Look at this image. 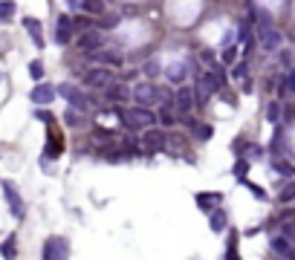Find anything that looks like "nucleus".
Returning <instances> with one entry per match:
<instances>
[{
    "mask_svg": "<svg viewBox=\"0 0 295 260\" xmlns=\"http://www.w3.org/2000/svg\"><path fill=\"white\" fill-rule=\"evenodd\" d=\"M229 223V217H226V208H214L211 211V231H223Z\"/></svg>",
    "mask_w": 295,
    "mask_h": 260,
    "instance_id": "412c9836",
    "label": "nucleus"
},
{
    "mask_svg": "<svg viewBox=\"0 0 295 260\" xmlns=\"http://www.w3.org/2000/svg\"><path fill=\"white\" fill-rule=\"evenodd\" d=\"M67 125H72V128H78V125H81V119L75 116V110H69V113H67Z\"/></svg>",
    "mask_w": 295,
    "mask_h": 260,
    "instance_id": "ea45409f",
    "label": "nucleus"
},
{
    "mask_svg": "<svg viewBox=\"0 0 295 260\" xmlns=\"http://www.w3.org/2000/svg\"><path fill=\"white\" fill-rule=\"evenodd\" d=\"M211 133H214V130H211V125H200V128H197V136H200L203 142H205V139H211Z\"/></svg>",
    "mask_w": 295,
    "mask_h": 260,
    "instance_id": "72a5a7b5",
    "label": "nucleus"
},
{
    "mask_svg": "<svg viewBox=\"0 0 295 260\" xmlns=\"http://www.w3.org/2000/svg\"><path fill=\"white\" fill-rule=\"evenodd\" d=\"M58 93H61V96H64L67 101H69V104L75 107V110H84V113H87V110L93 107L90 96H84V93H81V90H78L75 84H61V87H58Z\"/></svg>",
    "mask_w": 295,
    "mask_h": 260,
    "instance_id": "39448f33",
    "label": "nucleus"
},
{
    "mask_svg": "<svg viewBox=\"0 0 295 260\" xmlns=\"http://www.w3.org/2000/svg\"><path fill=\"white\" fill-rule=\"evenodd\" d=\"M84 15H104V0H81Z\"/></svg>",
    "mask_w": 295,
    "mask_h": 260,
    "instance_id": "b1692460",
    "label": "nucleus"
},
{
    "mask_svg": "<svg viewBox=\"0 0 295 260\" xmlns=\"http://www.w3.org/2000/svg\"><path fill=\"white\" fill-rule=\"evenodd\" d=\"M122 122L131 130H148V128H154L157 116L151 113V107H139V104H136V107H131V110L122 113Z\"/></svg>",
    "mask_w": 295,
    "mask_h": 260,
    "instance_id": "f03ea898",
    "label": "nucleus"
},
{
    "mask_svg": "<svg viewBox=\"0 0 295 260\" xmlns=\"http://www.w3.org/2000/svg\"><path fill=\"white\" fill-rule=\"evenodd\" d=\"M0 252H3V258H6V260L18 258V240H15V234H9V237H6V243H3V249H0Z\"/></svg>",
    "mask_w": 295,
    "mask_h": 260,
    "instance_id": "5701e85b",
    "label": "nucleus"
},
{
    "mask_svg": "<svg viewBox=\"0 0 295 260\" xmlns=\"http://www.w3.org/2000/svg\"><path fill=\"white\" fill-rule=\"evenodd\" d=\"M266 122H281V104L278 101H269V107H266Z\"/></svg>",
    "mask_w": 295,
    "mask_h": 260,
    "instance_id": "bb28decb",
    "label": "nucleus"
},
{
    "mask_svg": "<svg viewBox=\"0 0 295 260\" xmlns=\"http://www.w3.org/2000/svg\"><path fill=\"white\" fill-rule=\"evenodd\" d=\"M64 151V142L55 136V133H49V142H46V156H58Z\"/></svg>",
    "mask_w": 295,
    "mask_h": 260,
    "instance_id": "393cba45",
    "label": "nucleus"
},
{
    "mask_svg": "<svg viewBox=\"0 0 295 260\" xmlns=\"http://www.w3.org/2000/svg\"><path fill=\"white\" fill-rule=\"evenodd\" d=\"M191 107H194V90H188V87H180V90L174 93V110H177V116H185V113H191Z\"/></svg>",
    "mask_w": 295,
    "mask_h": 260,
    "instance_id": "9b49d317",
    "label": "nucleus"
},
{
    "mask_svg": "<svg viewBox=\"0 0 295 260\" xmlns=\"http://www.w3.org/2000/svg\"><path fill=\"white\" fill-rule=\"evenodd\" d=\"M168 78H171L174 84H177V81H182V78H185V66H182V64H174L171 69H168Z\"/></svg>",
    "mask_w": 295,
    "mask_h": 260,
    "instance_id": "c85d7f7f",
    "label": "nucleus"
},
{
    "mask_svg": "<svg viewBox=\"0 0 295 260\" xmlns=\"http://www.w3.org/2000/svg\"><path fill=\"white\" fill-rule=\"evenodd\" d=\"M101 46H104V38H101V32H96V29H87V32L78 38V49H81V52H87V55L98 52Z\"/></svg>",
    "mask_w": 295,
    "mask_h": 260,
    "instance_id": "9d476101",
    "label": "nucleus"
},
{
    "mask_svg": "<svg viewBox=\"0 0 295 260\" xmlns=\"http://www.w3.org/2000/svg\"><path fill=\"white\" fill-rule=\"evenodd\" d=\"M278 199H281V202H293V199H295V182H293V185H287V188L278 194Z\"/></svg>",
    "mask_w": 295,
    "mask_h": 260,
    "instance_id": "2f4dec72",
    "label": "nucleus"
},
{
    "mask_svg": "<svg viewBox=\"0 0 295 260\" xmlns=\"http://www.w3.org/2000/svg\"><path fill=\"white\" fill-rule=\"evenodd\" d=\"M69 38H72V18L61 15L58 23H55V41L58 43H69Z\"/></svg>",
    "mask_w": 295,
    "mask_h": 260,
    "instance_id": "4468645a",
    "label": "nucleus"
},
{
    "mask_svg": "<svg viewBox=\"0 0 295 260\" xmlns=\"http://www.w3.org/2000/svg\"><path fill=\"white\" fill-rule=\"evenodd\" d=\"M3 185V196H6V202H9V211L15 214V217H23V199H21V194L15 191V185L6 179V182H0Z\"/></svg>",
    "mask_w": 295,
    "mask_h": 260,
    "instance_id": "f8f14e48",
    "label": "nucleus"
},
{
    "mask_svg": "<svg viewBox=\"0 0 295 260\" xmlns=\"http://www.w3.org/2000/svg\"><path fill=\"white\" fill-rule=\"evenodd\" d=\"M72 26H81V29L87 32V29H90V18H75V21H72Z\"/></svg>",
    "mask_w": 295,
    "mask_h": 260,
    "instance_id": "58836bf2",
    "label": "nucleus"
},
{
    "mask_svg": "<svg viewBox=\"0 0 295 260\" xmlns=\"http://www.w3.org/2000/svg\"><path fill=\"white\" fill-rule=\"evenodd\" d=\"M55 93H58V90H52L49 84H38L32 93H29V98H32L35 104H49V101L55 98Z\"/></svg>",
    "mask_w": 295,
    "mask_h": 260,
    "instance_id": "2eb2a0df",
    "label": "nucleus"
},
{
    "mask_svg": "<svg viewBox=\"0 0 295 260\" xmlns=\"http://www.w3.org/2000/svg\"><path fill=\"white\" fill-rule=\"evenodd\" d=\"M197 205L203 211H214L220 208V194H197Z\"/></svg>",
    "mask_w": 295,
    "mask_h": 260,
    "instance_id": "aec40b11",
    "label": "nucleus"
},
{
    "mask_svg": "<svg viewBox=\"0 0 295 260\" xmlns=\"http://www.w3.org/2000/svg\"><path fill=\"white\" fill-rule=\"evenodd\" d=\"M29 75H32L35 81H41V78H44V64H41V61H32V64H29Z\"/></svg>",
    "mask_w": 295,
    "mask_h": 260,
    "instance_id": "7c9ffc66",
    "label": "nucleus"
},
{
    "mask_svg": "<svg viewBox=\"0 0 295 260\" xmlns=\"http://www.w3.org/2000/svg\"><path fill=\"white\" fill-rule=\"evenodd\" d=\"M243 185H246V188H249L255 196H258V199H263V196H266V194H263V188H258V185H255V182H249V179H243Z\"/></svg>",
    "mask_w": 295,
    "mask_h": 260,
    "instance_id": "c9c22d12",
    "label": "nucleus"
},
{
    "mask_svg": "<svg viewBox=\"0 0 295 260\" xmlns=\"http://www.w3.org/2000/svg\"><path fill=\"white\" fill-rule=\"evenodd\" d=\"M35 119H38V122H46V125H49V122H52V113H49V110H38V113H35Z\"/></svg>",
    "mask_w": 295,
    "mask_h": 260,
    "instance_id": "e433bc0d",
    "label": "nucleus"
},
{
    "mask_svg": "<svg viewBox=\"0 0 295 260\" xmlns=\"http://www.w3.org/2000/svg\"><path fill=\"white\" fill-rule=\"evenodd\" d=\"M246 168H249V162H246V159H240V162L234 165V176H243V173H246Z\"/></svg>",
    "mask_w": 295,
    "mask_h": 260,
    "instance_id": "4c0bfd02",
    "label": "nucleus"
},
{
    "mask_svg": "<svg viewBox=\"0 0 295 260\" xmlns=\"http://www.w3.org/2000/svg\"><path fill=\"white\" fill-rule=\"evenodd\" d=\"M159 125L162 128H174L177 125V110H174V104H159Z\"/></svg>",
    "mask_w": 295,
    "mask_h": 260,
    "instance_id": "a211bd4d",
    "label": "nucleus"
},
{
    "mask_svg": "<svg viewBox=\"0 0 295 260\" xmlns=\"http://www.w3.org/2000/svg\"><path fill=\"white\" fill-rule=\"evenodd\" d=\"M223 64H234L237 61V46H223Z\"/></svg>",
    "mask_w": 295,
    "mask_h": 260,
    "instance_id": "c756f323",
    "label": "nucleus"
},
{
    "mask_svg": "<svg viewBox=\"0 0 295 260\" xmlns=\"http://www.w3.org/2000/svg\"><path fill=\"white\" fill-rule=\"evenodd\" d=\"M113 78H110V69L107 66H90V69H84V75H81V84L84 87H96V90H104L107 84H110Z\"/></svg>",
    "mask_w": 295,
    "mask_h": 260,
    "instance_id": "20e7f679",
    "label": "nucleus"
},
{
    "mask_svg": "<svg viewBox=\"0 0 295 260\" xmlns=\"http://www.w3.org/2000/svg\"><path fill=\"white\" fill-rule=\"evenodd\" d=\"M269 246H272V252H275V255H281V258L293 255V249H295V246L287 240V237H284V234H275V237L269 240Z\"/></svg>",
    "mask_w": 295,
    "mask_h": 260,
    "instance_id": "dca6fc26",
    "label": "nucleus"
},
{
    "mask_svg": "<svg viewBox=\"0 0 295 260\" xmlns=\"http://www.w3.org/2000/svg\"><path fill=\"white\" fill-rule=\"evenodd\" d=\"M281 234L295 246V220H284V223H281Z\"/></svg>",
    "mask_w": 295,
    "mask_h": 260,
    "instance_id": "cd10ccee",
    "label": "nucleus"
},
{
    "mask_svg": "<svg viewBox=\"0 0 295 260\" xmlns=\"http://www.w3.org/2000/svg\"><path fill=\"white\" fill-rule=\"evenodd\" d=\"M23 26H26V32L32 35L35 46L41 49V46H44V29H41V23H38L35 18H23Z\"/></svg>",
    "mask_w": 295,
    "mask_h": 260,
    "instance_id": "f3484780",
    "label": "nucleus"
},
{
    "mask_svg": "<svg viewBox=\"0 0 295 260\" xmlns=\"http://www.w3.org/2000/svg\"><path fill=\"white\" fill-rule=\"evenodd\" d=\"M234 75H237V78H246V64H237V66H234Z\"/></svg>",
    "mask_w": 295,
    "mask_h": 260,
    "instance_id": "a19ab883",
    "label": "nucleus"
},
{
    "mask_svg": "<svg viewBox=\"0 0 295 260\" xmlns=\"http://www.w3.org/2000/svg\"><path fill=\"white\" fill-rule=\"evenodd\" d=\"M98 66H119L122 64V52H116V49H98L90 55Z\"/></svg>",
    "mask_w": 295,
    "mask_h": 260,
    "instance_id": "ddd939ff",
    "label": "nucleus"
},
{
    "mask_svg": "<svg viewBox=\"0 0 295 260\" xmlns=\"http://www.w3.org/2000/svg\"><path fill=\"white\" fill-rule=\"evenodd\" d=\"M104 98L113 101V104H125V101H131L133 98V90L125 84V81H110V84L104 87Z\"/></svg>",
    "mask_w": 295,
    "mask_h": 260,
    "instance_id": "0eeeda50",
    "label": "nucleus"
},
{
    "mask_svg": "<svg viewBox=\"0 0 295 260\" xmlns=\"http://www.w3.org/2000/svg\"><path fill=\"white\" fill-rule=\"evenodd\" d=\"M255 26H258V43H261L266 52H275V49H281L284 46V35L281 29L275 26V21H272V15L266 12V9H258V15H255Z\"/></svg>",
    "mask_w": 295,
    "mask_h": 260,
    "instance_id": "f257e3e1",
    "label": "nucleus"
},
{
    "mask_svg": "<svg viewBox=\"0 0 295 260\" xmlns=\"http://www.w3.org/2000/svg\"><path fill=\"white\" fill-rule=\"evenodd\" d=\"M44 260H69V243L64 237H49L44 243Z\"/></svg>",
    "mask_w": 295,
    "mask_h": 260,
    "instance_id": "423d86ee",
    "label": "nucleus"
},
{
    "mask_svg": "<svg viewBox=\"0 0 295 260\" xmlns=\"http://www.w3.org/2000/svg\"><path fill=\"white\" fill-rule=\"evenodd\" d=\"M220 90V81H217V75L211 72V69H203V75H200V84H197V96L200 101H205V98L211 96V93H217Z\"/></svg>",
    "mask_w": 295,
    "mask_h": 260,
    "instance_id": "1a4fd4ad",
    "label": "nucleus"
},
{
    "mask_svg": "<svg viewBox=\"0 0 295 260\" xmlns=\"http://www.w3.org/2000/svg\"><path fill=\"white\" fill-rule=\"evenodd\" d=\"M142 145H145L151 153H157V151H165V148H168V136H165L162 128H148L145 136H142Z\"/></svg>",
    "mask_w": 295,
    "mask_h": 260,
    "instance_id": "6e6552de",
    "label": "nucleus"
},
{
    "mask_svg": "<svg viewBox=\"0 0 295 260\" xmlns=\"http://www.w3.org/2000/svg\"><path fill=\"white\" fill-rule=\"evenodd\" d=\"M133 101L139 107H157V104H165V96L162 90H157L151 81H142V84L133 87Z\"/></svg>",
    "mask_w": 295,
    "mask_h": 260,
    "instance_id": "7ed1b4c3",
    "label": "nucleus"
},
{
    "mask_svg": "<svg viewBox=\"0 0 295 260\" xmlns=\"http://www.w3.org/2000/svg\"><path fill=\"white\" fill-rule=\"evenodd\" d=\"M234 243H237V237L231 234V240H229V252H226V260H240V258H237V249H234Z\"/></svg>",
    "mask_w": 295,
    "mask_h": 260,
    "instance_id": "f704fd0d",
    "label": "nucleus"
},
{
    "mask_svg": "<svg viewBox=\"0 0 295 260\" xmlns=\"http://www.w3.org/2000/svg\"><path fill=\"white\" fill-rule=\"evenodd\" d=\"M12 15H15V0H0V23L12 21Z\"/></svg>",
    "mask_w": 295,
    "mask_h": 260,
    "instance_id": "a878e982",
    "label": "nucleus"
},
{
    "mask_svg": "<svg viewBox=\"0 0 295 260\" xmlns=\"http://www.w3.org/2000/svg\"><path fill=\"white\" fill-rule=\"evenodd\" d=\"M93 142L96 145H104V148H113L116 145V133L113 130H104V128H96L93 130Z\"/></svg>",
    "mask_w": 295,
    "mask_h": 260,
    "instance_id": "6ab92c4d",
    "label": "nucleus"
},
{
    "mask_svg": "<svg viewBox=\"0 0 295 260\" xmlns=\"http://www.w3.org/2000/svg\"><path fill=\"white\" fill-rule=\"evenodd\" d=\"M159 72H162V64L159 61H148L145 64V75H159Z\"/></svg>",
    "mask_w": 295,
    "mask_h": 260,
    "instance_id": "473e14b6",
    "label": "nucleus"
},
{
    "mask_svg": "<svg viewBox=\"0 0 295 260\" xmlns=\"http://www.w3.org/2000/svg\"><path fill=\"white\" fill-rule=\"evenodd\" d=\"M278 93L281 96H293L295 93V69H290V75L284 81H278Z\"/></svg>",
    "mask_w": 295,
    "mask_h": 260,
    "instance_id": "4be33fe9",
    "label": "nucleus"
}]
</instances>
